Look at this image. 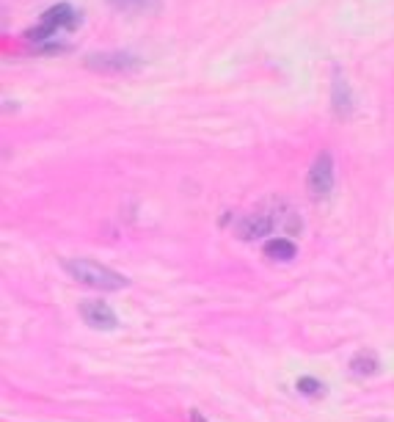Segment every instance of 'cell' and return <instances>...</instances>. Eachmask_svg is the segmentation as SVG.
Masks as SVG:
<instances>
[{
  "mask_svg": "<svg viewBox=\"0 0 394 422\" xmlns=\"http://www.w3.org/2000/svg\"><path fill=\"white\" fill-rule=\"evenodd\" d=\"M378 356L375 353H370V351H364V353H356L351 359V370L356 375H375L378 373Z\"/></svg>",
  "mask_w": 394,
  "mask_h": 422,
  "instance_id": "52a82bcc",
  "label": "cell"
},
{
  "mask_svg": "<svg viewBox=\"0 0 394 422\" xmlns=\"http://www.w3.org/2000/svg\"><path fill=\"white\" fill-rule=\"evenodd\" d=\"M42 22L44 25H50V28H75L78 22H80V14L72 8V6H66V3H58V6H52V8H47L42 14Z\"/></svg>",
  "mask_w": 394,
  "mask_h": 422,
  "instance_id": "5b68a950",
  "label": "cell"
},
{
  "mask_svg": "<svg viewBox=\"0 0 394 422\" xmlns=\"http://www.w3.org/2000/svg\"><path fill=\"white\" fill-rule=\"evenodd\" d=\"M273 230V218L270 216H251V218H246L243 224H240V237L243 240H254V237H262Z\"/></svg>",
  "mask_w": 394,
  "mask_h": 422,
  "instance_id": "8992f818",
  "label": "cell"
},
{
  "mask_svg": "<svg viewBox=\"0 0 394 422\" xmlns=\"http://www.w3.org/2000/svg\"><path fill=\"white\" fill-rule=\"evenodd\" d=\"M265 254L273 257V260H293V257H295V246H293V240H287V237H276V240H270V243L265 246Z\"/></svg>",
  "mask_w": 394,
  "mask_h": 422,
  "instance_id": "ba28073f",
  "label": "cell"
},
{
  "mask_svg": "<svg viewBox=\"0 0 394 422\" xmlns=\"http://www.w3.org/2000/svg\"><path fill=\"white\" fill-rule=\"evenodd\" d=\"M323 384L320 381H314V378H298V392H304V395H323Z\"/></svg>",
  "mask_w": 394,
  "mask_h": 422,
  "instance_id": "8fae6325",
  "label": "cell"
},
{
  "mask_svg": "<svg viewBox=\"0 0 394 422\" xmlns=\"http://www.w3.org/2000/svg\"><path fill=\"white\" fill-rule=\"evenodd\" d=\"M58 31L55 28H50V25H39V28H31L28 34H25V39H31V42H44V39H50V36H55Z\"/></svg>",
  "mask_w": 394,
  "mask_h": 422,
  "instance_id": "7c38bea8",
  "label": "cell"
},
{
  "mask_svg": "<svg viewBox=\"0 0 394 422\" xmlns=\"http://www.w3.org/2000/svg\"><path fill=\"white\" fill-rule=\"evenodd\" d=\"M83 64L102 75H127L141 66V58H135L132 52H91Z\"/></svg>",
  "mask_w": 394,
  "mask_h": 422,
  "instance_id": "7a4b0ae2",
  "label": "cell"
},
{
  "mask_svg": "<svg viewBox=\"0 0 394 422\" xmlns=\"http://www.w3.org/2000/svg\"><path fill=\"white\" fill-rule=\"evenodd\" d=\"M64 271L80 284H88L94 290H105V293H113V290H122L130 284V279H125L122 274H116L108 265H99L94 260H64Z\"/></svg>",
  "mask_w": 394,
  "mask_h": 422,
  "instance_id": "6da1fadb",
  "label": "cell"
},
{
  "mask_svg": "<svg viewBox=\"0 0 394 422\" xmlns=\"http://www.w3.org/2000/svg\"><path fill=\"white\" fill-rule=\"evenodd\" d=\"M80 318L91 328H99V331H113V328L119 326L113 309L108 304H102V301H83L80 304Z\"/></svg>",
  "mask_w": 394,
  "mask_h": 422,
  "instance_id": "277c9868",
  "label": "cell"
},
{
  "mask_svg": "<svg viewBox=\"0 0 394 422\" xmlns=\"http://www.w3.org/2000/svg\"><path fill=\"white\" fill-rule=\"evenodd\" d=\"M108 3L122 8V11H152V8H157V0H108Z\"/></svg>",
  "mask_w": 394,
  "mask_h": 422,
  "instance_id": "30bf717a",
  "label": "cell"
},
{
  "mask_svg": "<svg viewBox=\"0 0 394 422\" xmlns=\"http://www.w3.org/2000/svg\"><path fill=\"white\" fill-rule=\"evenodd\" d=\"M334 111H337V116H351V94H348V83L342 78L334 80Z\"/></svg>",
  "mask_w": 394,
  "mask_h": 422,
  "instance_id": "9c48e42d",
  "label": "cell"
},
{
  "mask_svg": "<svg viewBox=\"0 0 394 422\" xmlns=\"http://www.w3.org/2000/svg\"><path fill=\"white\" fill-rule=\"evenodd\" d=\"M334 188V157L328 152H320L307 174V190L311 199L328 196Z\"/></svg>",
  "mask_w": 394,
  "mask_h": 422,
  "instance_id": "3957f363",
  "label": "cell"
},
{
  "mask_svg": "<svg viewBox=\"0 0 394 422\" xmlns=\"http://www.w3.org/2000/svg\"><path fill=\"white\" fill-rule=\"evenodd\" d=\"M190 422H207V420L202 417V412H196V409H193V412H190Z\"/></svg>",
  "mask_w": 394,
  "mask_h": 422,
  "instance_id": "4fadbf2b",
  "label": "cell"
}]
</instances>
